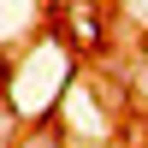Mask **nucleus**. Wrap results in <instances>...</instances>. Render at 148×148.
I'll list each match as a JSON object with an SVG mask.
<instances>
[{"mask_svg":"<svg viewBox=\"0 0 148 148\" xmlns=\"http://www.w3.org/2000/svg\"><path fill=\"white\" fill-rule=\"evenodd\" d=\"M12 95V65H6V53H0V101Z\"/></svg>","mask_w":148,"mask_h":148,"instance_id":"obj_1","label":"nucleus"},{"mask_svg":"<svg viewBox=\"0 0 148 148\" xmlns=\"http://www.w3.org/2000/svg\"><path fill=\"white\" fill-rule=\"evenodd\" d=\"M142 12H148V0H142Z\"/></svg>","mask_w":148,"mask_h":148,"instance_id":"obj_2","label":"nucleus"}]
</instances>
